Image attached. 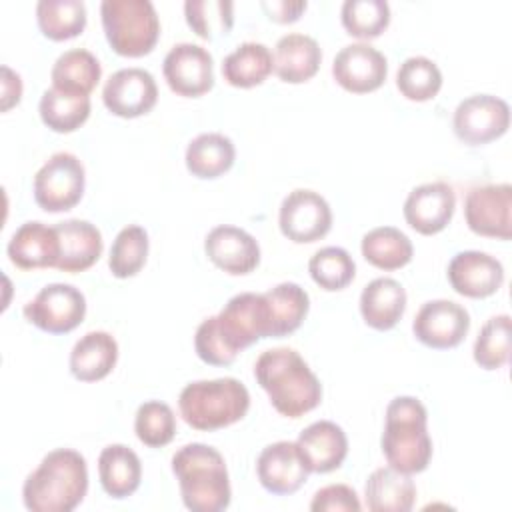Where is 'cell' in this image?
Returning a JSON list of instances; mask_svg holds the SVG:
<instances>
[{"label":"cell","instance_id":"23","mask_svg":"<svg viewBox=\"0 0 512 512\" xmlns=\"http://www.w3.org/2000/svg\"><path fill=\"white\" fill-rule=\"evenodd\" d=\"M60 238V258L56 268L68 274L84 272L102 256V234L88 220L72 218L58 222L56 226Z\"/></svg>","mask_w":512,"mask_h":512},{"label":"cell","instance_id":"32","mask_svg":"<svg viewBox=\"0 0 512 512\" xmlns=\"http://www.w3.org/2000/svg\"><path fill=\"white\" fill-rule=\"evenodd\" d=\"M102 76V66L98 58L84 48H72L62 52L52 70V86L62 90V92H72V94H84L88 96L96 84L100 82Z\"/></svg>","mask_w":512,"mask_h":512},{"label":"cell","instance_id":"41","mask_svg":"<svg viewBox=\"0 0 512 512\" xmlns=\"http://www.w3.org/2000/svg\"><path fill=\"white\" fill-rule=\"evenodd\" d=\"M474 362L484 370H498L510 358V316H492L474 342Z\"/></svg>","mask_w":512,"mask_h":512},{"label":"cell","instance_id":"9","mask_svg":"<svg viewBox=\"0 0 512 512\" xmlns=\"http://www.w3.org/2000/svg\"><path fill=\"white\" fill-rule=\"evenodd\" d=\"M24 316L42 332L68 334L82 324L86 316V298L76 286L54 282L44 286L24 306Z\"/></svg>","mask_w":512,"mask_h":512},{"label":"cell","instance_id":"31","mask_svg":"<svg viewBox=\"0 0 512 512\" xmlns=\"http://www.w3.org/2000/svg\"><path fill=\"white\" fill-rule=\"evenodd\" d=\"M270 312V338H284L300 328L308 310L310 296L296 282H282L264 292Z\"/></svg>","mask_w":512,"mask_h":512},{"label":"cell","instance_id":"33","mask_svg":"<svg viewBox=\"0 0 512 512\" xmlns=\"http://www.w3.org/2000/svg\"><path fill=\"white\" fill-rule=\"evenodd\" d=\"M362 256L380 270H398L412 260L414 248L410 238L394 226H378L362 236Z\"/></svg>","mask_w":512,"mask_h":512},{"label":"cell","instance_id":"8","mask_svg":"<svg viewBox=\"0 0 512 512\" xmlns=\"http://www.w3.org/2000/svg\"><path fill=\"white\" fill-rule=\"evenodd\" d=\"M86 172L78 156L52 154L34 174V200L46 212L72 210L84 194Z\"/></svg>","mask_w":512,"mask_h":512},{"label":"cell","instance_id":"7","mask_svg":"<svg viewBox=\"0 0 512 512\" xmlns=\"http://www.w3.org/2000/svg\"><path fill=\"white\" fill-rule=\"evenodd\" d=\"M102 28L108 44L120 56L150 54L160 36V20L150 0H104Z\"/></svg>","mask_w":512,"mask_h":512},{"label":"cell","instance_id":"45","mask_svg":"<svg viewBox=\"0 0 512 512\" xmlns=\"http://www.w3.org/2000/svg\"><path fill=\"white\" fill-rule=\"evenodd\" d=\"M22 98L20 74L8 66H2V112H8Z\"/></svg>","mask_w":512,"mask_h":512},{"label":"cell","instance_id":"6","mask_svg":"<svg viewBox=\"0 0 512 512\" xmlns=\"http://www.w3.org/2000/svg\"><path fill=\"white\" fill-rule=\"evenodd\" d=\"M180 416L188 426L214 432L242 420L250 408V392L236 378L196 380L178 396Z\"/></svg>","mask_w":512,"mask_h":512},{"label":"cell","instance_id":"11","mask_svg":"<svg viewBox=\"0 0 512 512\" xmlns=\"http://www.w3.org/2000/svg\"><path fill=\"white\" fill-rule=\"evenodd\" d=\"M280 232L296 242L310 244L324 238L332 228V210L324 196L308 188H296L280 204Z\"/></svg>","mask_w":512,"mask_h":512},{"label":"cell","instance_id":"19","mask_svg":"<svg viewBox=\"0 0 512 512\" xmlns=\"http://www.w3.org/2000/svg\"><path fill=\"white\" fill-rule=\"evenodd\" d=\"M204 252L216 268L232 276H244L260 262V246L256 238L230 224L216 226L206 234Z\"/></svg>","mask_w":512,"mask_h":512},{"label":"cell","instance_id":"17","mask_svg":"<svg viewBox=\"0 0 512 512\" xmlns=\"http://www.w3.org/2000/svg\"><path fill=\"white\" fill-rule=\"evenodd\" d=\"M456 208V194L446 182H426L410 190L404 200V220L412 230L424 236L442 232Z\"/></svg>","mask_w":512,"mask_h":512},{"label":"cell","instance_id":"29","mask_svg":"<svg viewBox=\"0 0 512 512\" xmlns=\"http://www.w3.org/2000/svg\"><path fill=\"white\" fill-rule=\"evenodd\" d=\"M234 142L220 132H204L190 140L186 148V168L192 176L202 180H214L228 172L234 164Z\"/></svg>","mask_w":512,"mask_h":512},{"label":"cell","instance_id":"39","mask_svg":"<svg viewBox=\"0 0 512 512\" xmlns=\"http://www.w3.org/2000/svg\"><path fill=\"white\" fill-rule=\"evenodd\" d=\"M186 22L204 40L226 36L234 26V2L228 0H186Z\"/></svg>","mask_w":512,"mask_h":512},{"label":"cell","instance_id":"43","mask_svg":"<svg viewBox=\"0 0 512 512\" xmlns=\"http://www.w3.org/2000/svg\"><path fill=\"white\" fill-rule=\"evenodd\" d=\"M362 508L354 488L346 484H328L320 488L312 502L310 510L314 512H358Z\"/></svg>","mask_w":512,"mask_h":512},{"label":"cell","instance_id":"1","mask_svg":"<svg viewBox=\"0 0 512 512\" xmlns=\"http://www.w3.org/2000/svg\"><path fill=\"white\" fill-rule=\"evenodd\" d=\"M262 338H270L266 298L256 292H240L216 316L200 322L194 334V350L210 366H230L238 352Z\"/></svg>","mask_w":512,"mask_h":512},{"label":"cell","instance_id":"22","mask_svg":"<svg viewBox=\"0 0 512 512\" xmlns=\"http://www.w3.org/2000/svg\"><path fill=\"white\" fill-rule=\"evenodd\" d=\"M8 258L22 270L56 268L60 258V238L54 226L42 222H24L6 246Z\"/></svg>","mask_w":512,"mask_h":512},{"label":"cell","instance_id":"10","mask_svg":"<svg viewBox=\"0 0 512 512\" xmlns=\"http://www.w3.org/2000/svg\"><path fill=\"white\" fill-rule=\"evenodd\" d=\"M510 126L508 104L492 94H474L464 98L452 116V128L460 142L468 146L488 144Z\"/></svg>","mask_w":512,"mask_h":512},{"label":"cell","instance_id":"3","mask_svg":"<svg viewBox=\"0 0 512 512\" xmlns=\"http://www.w3.org/2000/svg\"><path fill=\"white\" fill-rule=\"evenodd\" d=\"M88 492V466L80 452L56 448L48 452L22 486L30 512H72Z\"/></svg>","mask_w":512,"mask_h":512},{"label":"cell","instance_id":"12","mask_svg":"<svg viewBox=\"0 0 512 512\" xmlns=\"http://www.w3.org/2000/svg\"><path fill=\"white\" fill-rule=\"evenodd\" d=\"M464 218L468 228L486 238L510 240L512 236V186L484 184L466 194Z\"/></svg>","mask_w":512,"mask_h":512},{"label":"cell","instance_id":"30","mask_svg":"<svg viewBox=\"0 0 512 512\" xmlns=\"http://www.w3.org/2000/svg\"><path fill=\"white\" fill-rule=\"evenodd\" d=\"M272 70V52L262 42H242L222 62V76L234 88L258 86L272 74Z\"/></svg>","mask_w":512,"mask_h":512},{"label":"cell","instance_id":"38","mask_svg":"<svg viewBox=\"0 0 512 512\" xmlns=\"http://www.w3.org/2000/svg\"><path fill=\"white\" fill-rule=\"evenodd\" d=\"M312 280L326 292L344 290L356 276L352 256L340 246H324L316 250L308 262Z\"/></svg>","mask_w":512,"mask_h":512},{"label":"cell","instance_id":"28","mask_svg":"<svg viewBox=\"0 0 512 512\" xmlns=\"http://www.w3.org/2000/svg\"><path fill=\"white\" fill-rule=\"evenodd\" d=\"M364 496L372 512H408L416 500V486L410 474L386 466L368 476Z\"/></svg>","mask_w":512,"mask_h":512},{"label":"cell","instance_id":"37","mask_svg":"<svg viewBox=\"0 0 512 512\" xmlns=\"http://www.w3.org/2000/svg\"><path fill=\"white\" fill-rule=\"evenodd\" d=\"M396 86L400 94L412 102H426L442 88V72L426 56L406 58L396 72Z\"/></svg>","mask_w":512,"mask_h":512},{"label":"cell","instance_id":"34","mask_svg":"<svg viewBox=\"0 0 512 512\" xmlns=\"http://www.w3.org/2000/svg\"><path fill=\"white\" fill-rule=\"evenodd\" d=\"M38 112L42 122L60 134H68L78 130L90 116V96L62 92L58 88L44 90Z\"/></svg>","mask_w":512,"mask_h":512},{"label":"cell","instance_id":"2","mask_svg":"<svg viewBox=\"0 0 512 512\" xmlns=\"http://www.w3.org/2000/svg\"><path fill=\"white\" fill-rule=\"evenodd\" d=\"M254 378L282 416L300 418L322 402L318 376L292 348L264 350L256 358Z\"/></svg>","mask_w":512,"mask_h":512},{"label":"cell","instance_id":"13","mask_svg":"<svg viewBox=\"0 0 512 512\" xmlns=\"http://www.w3.org/2000/svg\"><path fill=\"white\" fill-rule=\"evenodd\" d=\"M164 80L172 92L198 98L214 86V60L204 46L180 42L168 50L162 62Z\"/></svg>","mask_w":512,"mask_h":512},{"label":"cell","instance_id":"40","mask_svg":"<svg viewBox=\"0 0 512 512\" xmlns=\"http://www.w3.org/2000/svg\"><path fill=\"white\" fill-rule=\"evenodd\" d=\"M346 32L360 40L380 36L390 24V6L386 0H346L340 10Z\"/></svg>","mask_w":512,"mask_h":512},{"label":"cell","instance_id":"15","mask_svg":"<svg viewBox=\"0 0 512 512\" xmlns=\"http://www.w3.org/2000/svg\"><path fill=\"white\" fill-rule=\"evenodd\" d=\"M102 102L114 116L138 118L148 114L158 102L154 76L144 68L116 70L102 88Z\"/></svg>","mask_w":512,"mask_h":512},{"label":"cell","instance_id":"27","mask_svg":"<svg viewBox=\"0 0 512 512\" xmlns=\"http://www.w3.org/2000/svg\"><path fill=\"white\" fill-rule=\"evenodd\" d=\"M98 476L110 498H128L138 490L142 480L140 458L124 444H110L98 456Z\"/></svg>","mask_w":512,"mask_h":512},{"label":"cell","instance_id":"20","mask_svg":"<svg viewBox=\"0 0 512 512\" xmlns=\"http://www.w3.org/2000/svg\"><path fill=\"white\" fill-rule=\"evenodd\" d=\"M256 474L264 490L276 496L294 494L306 480L308 468L304 466L296 442L280 440L268 444L258 460H256Z\"/></svg>","mask_w":512,"mask_h":512},{"label":"cell","instance_id":"21","mask_svg":"<svg viewBox=\"0 0 512 512\" xmlns=\"http://www.w3.org/2000/svg\"><path fill=\"white\" fill-rule=\"evenodd\" d=\"M296 448L308 472L326 474L340 468L346 460L348 438L336 422L318 420L300 432Z\"/></svg>","mask_w":512,"mask_h":512},{"label":"cell","instance_id":"26","mask_svg":"<svg viewBox=\"0 0 512 512\" xmlns=\"http://www.w3.org/2000/svg\"><path fill=\"white\" fill-rule=\"evenodd\" d=\"M322 62V50L318 42L300 32H292L282 36L276 42L274 52V72L282 82L302 84L310 80Z\"/></svg>","mask_w":512,"mask_h":512},{"label":"cell","instance_id":"5","mask_svg":"<svg viewBox=\"0 0 512 512\" xmlns=\"http://www.w3.org/2000/svg\"><path fill=\"white\" fill-rule=\"evenodd\" d=\"M388 466L404 472H424L432 458L426 406L414 396H396L386 406V422L380 438Z\"/></svg>","mask_w":512,"mask_h":512},{"label":"cell","instance_id":"42","mask_svg":"<svg viewBox=\"0 0 512 512\" xmlns=\"http://www.w3.org/2000/svg\"><path fill=\"white\" fill-rule=\"evenodd\" d=\"M134 432L148 448H162L170 444L176 434V416L166 402L148 400L136 410Z\"/></svg>","mask_w":512,"mask_h":512},{"label":"cell","instance_id":"14","mask_svg":"<svg viewBox=\"0 0 512 512\" xmlns=\"http://www.w3.org/2000/svg\"><path fill=\"white\" fill-rule=\"evenodd\" d=\"M470 330V314L452 300H430L414 316L412 332L418 342L434 350L458 346Z\"/></svg>","mask_w":512,"mask_h":512},{"label":"cell","instance_id":"4","mask_svg":"<svg viewBox=\"0 0 512 512\" xmlns=\"http://www.w3.org/2000/svg\"><path fill=\"white\" fill-rule=\"evenodd\" d=\"M172 472L180 486L182 502L192 512H222L230 506L232 490L224 456L202 442L178 448Z\"/></svg>","mask_w":512,"mask_h":512},{"label":"cell","instance_id":"36","mask_svg":"<svg viewBox=\"0 0 512 512\" xmlns=\"http://www.w3.org/2000/svg\"><path fill=\"white\" fill-rule=\"evenodd\" d=\"M148 258V232L138 224L124 226L110 248L108 268L116 278L136 276Z\"/></svg>","mask_w":512,"mask_h":512},{"label":"cell","instance_id":"24","mask_svg":"<svg viewBox=\"0 0 512 512\" xmlns=\"http://www.w3.org/2000/svg\"><path fill=\"white\" fill-rule=\"evenodd\" d=\"M118 360V342L104 330L86 332L70 350V372L80 382L106 378Z\"/></svg>","mask_w":512,"mask_h":512},{"label":"cell","instance_id":"18","mask_svg":"<svg viewBox=\"0 0 512 512\" xmlns=\"http://www.w3.org/2000/svg\"><path fill=\"white\" fill-rule=\"evenodd\" d=\"M446 274L454 292L466 298H488L504 282L500 260L480 250H464L452 256Z\"/></svg>","mask_w":512,"mask_h":512},{"label":"cell","instance_id":"44","mask_svg":"<svg viewBox=\"0 0 512 512\" xmlns=\"http://www.w3.org/2000/svg\"><path fill=\"white\" fill-rule=\"evenodd\" d=\"M260 6L270 20L288 24V22H296L308 4L306 0H264Z\"/></svg>","mask_w":512,"mask_h":512},{"label":"cell","instance_id":"16","mask_svg":"<svg viewBox=\"0 0 512 512\" xmlns=\"http://www.w3.org/2000/svg\"><path fill=\"white\" fill-rule=\"evenodd\" d=\"M332 76L352 94L374 92L388 76V60L378 48L366 42L348 44L334 56Z\"/></svg>","mask_w":512,"mask_h":512},{"label":"cell","instance_id":"25","mask_svg":"<svg viewBox=\"0 0 512 512\" xmlns=\"http://www.w3.org/2000/svg\"><path fill=\"white\" fill-rule=\"evenodd\" d=\"M406 310V290L394 278H374L360 294V314L374 330L394 328Z\"/></svg>","mask_w":512,"mask_h":512},{"label":"cell","instance_id":"35","mask_svg":"<svg viewBox=\"0 0 512 512\" xmlns=\"http://www.w3.org/2000/svg\"><path fill=\"white\" fill-rule=\"evenodd\" d=\"M40 32L56 42L76 38L86 28V6L82 0H40L36 4Z\"/></svg>","mask_w":512,"mask_h":512}]
</instances>
